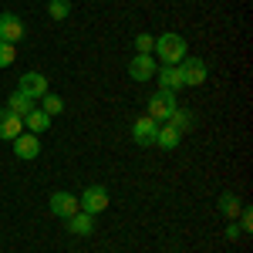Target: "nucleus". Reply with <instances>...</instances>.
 <instances>
[{"instance_id":"nucleus-1","label":"nucleus","mask_w":253,"mask_h":253,"mask_svg":"<svg viewBox=\"0 0 253 253\" xmlns=\"http://www.w3.org/2000/svg\"><path fill=\"white\" fill-rule=\"evenodd\" d=\"M186 38L182 34H162V38H156V54H159V61L162 64H179V61L186 58Z\"/></svg>"},{"instance_id":"nucleus-2","label":"nucleus","mask_w":253,"mask_h":253,"mask_svg":"<svg viewBox=\"0 0 253 253\" xmlns=\"http://www.w3.org/2000/svg\"><path fill=\"white\" fill-rule=\"evenodd\" d=\"M175 108H179V98H175V91H166V88H159L156 95L149 98V108H145V115L156 118L159 125H162V122L172 115Z\"/></svg>"},{"instance_id":"nucleus-3","label":"nucleus","mask_w":253,"mask_h":253,"mask_svg":"<svg viewBox=\"0 0 253 253\" xmlns=\"http://www.w3.org/2000/svg\"><path fill=\"white\" fill-rule=\"evenodd\" d=\"M179 75H182V88H199L206 84V61L203 58H182L179 61Z\"/></svg>"},{"instance_id":"nucleus-4","label":"nucleus","mask_w":253,"mask_h":253,"mask_svg":"<svg viewBox=\"0 0 253 253\" xmlns=\"http://www.w3.org/2000/svg\"><path fill=\"white\" fill-rule=\"evenodd\" d=\"M78 206H81V213H88V216L105 213V210H108V189H105V186H88V189L78 196Z\"/></svg>"},{"instance_id":"nucleus-5","label":"nucleus","mask_w":253,"mask_h":253,"mask_svg":"<svg viewBox=\"0 0 253 253\" xmlns=\"http://www.w3.org/2000/svg\"><path fill=\"white\" fill-rule=\"evenodd\" d=\"M17 91H20V95H27V98H34V101H41V98L47 95V75H41V71H27V75H20Z\"/></svg>"},{"instance_id":"nucleus-6","label":"nucleus","mask_w":253,"mask_h":253,"mask_svg":"<svg viewBox=\"0 0 253 253\" xmlns=\"http://www.w3.org/2000/svg\"><path fill=\"white\" fill-rule=\"evenodd\" d=\"M156 132H159V122L149 115H142L132 122V138H135V145L142 149H149V145H156Z\"/></svg>"},{"instance_id":"nucleus-7","label":"nucleus","mask_w":253,"mask_h":253,"mask_svg":"<svg viewBox=\"0 0 253 253\" xmlns=\"http://www.w3.org/2000/svg\"><path fill=\"white\" fill-rule=\"evenodd\" d=\"M20 132H24V118L14 115V112L3 105V108H0V138H3V142H14Z\"/></svg>"},{"instance_id":"nucleus-8","label":"nucleus","mask_w":253,"mask_h":253,"mask_svg":"<svg viewBox=\"0 0 253 253\" xmlns=\"http://www.w3.org/2000/svg\"><path fill=\"white\" fill-rule=\"evenodd\" d=\"M14 152H17V159H38L41 156V135H34V132H20L17 138H14Z\"/></svg>"},{"instance_id":"nucleus-9","label":"nucleus","mask_w":253,"mask_h":253,"mask_svg":"<svg viewBox=\"0 0 253 253\" xmlns=\"http://www.w3.org/2000/svg\"><path fill=\"white\" fill-rule=\"evenodd\" d=\"M78 210H81V206H78V196L64 193V189L51 196V213H54V216H61V219H68V216H75Z\"/></svg>"},{"instance_id":"nucleus-10","label":"nucleus","mask_w":253,"mask_h":253,"mask_svg":"<svg viewBox=\"0 0 253 253\" xmlns=\"http://www.w3.org/2000/svg\"><path fill=\"white\" fill-rule=\"evenodd\" d=\"M20 38H24V20L17 14H0V41L17 44Z\"/></svg>"},{"instance_id":"nucleus-11","label":"nucleus","mask_w":253,"mask_h":253,"mask_svg":"<svg viewBox=\"0 0 253 253\" xmlns=\"http://www.w3.org/2000/svg\"><path fill=\"white\" fill-rule=\"evenodd\" d=\"M156 58H152V54H135V58H132V64H128V75H132V78L135 81H149V78H156Z\"/></svg>"},{"instance_id":"nucleus-12","label":"nucleus","mask_w":253,"mask_h":253,"mask_svg":"<svg viewBox=\"0 0 253 253\" xmlns=\"http://www.w3.org/2000/svg\"><path fill=\"white\" fill-rule=\"evenodd\" d=\"M156 81H159V88H166V91H179L182 88L179 64H162V68H156Z\"/></svg>"},{"instance_id":"nucleus-13","label":"nucleus","mask_w":253,"mask_h":253,"mask_svg":"<svg viewBox=\"0 0 253 253\" xmlns=\"http://www.w3.org/2000/svg\"><path fill=\"white\" fill-rule=\"evenodd\" d=\"M68 223V233H75V236H91V226H95V216H88V213H75V216H68L64 219Z\"/></svg>"},{"instance_id":"nucleus-14","label":"nucleus","mask_w":253,"mask_h":253,"mask_svg":"<svg viewBox=\"0 0 253 253\" xmlns=\"http://www.w3.org/2000/svg\"><path fill=\"white\" fill-rule=\"evenodd\" d=\"M24 128H27V132H34V135H41V132H47V128H51V115H44L41 108H34L31 115H24Z\"/></svg>"},{"instance_id":"nucleus-15","label":"nucleus","mask_w":253,"mask_h":253,"mask_svg":"<svg viewBox=\"0 0 253 253\" xmlns=\"http://www.w3.org/2000/svg\"><path fill=\"white\" fill-rule=\"evenodd\" d=\"M7 108H10V112H14V115H31V112H34V108H38V105H34V98H27V95H20V91H14V95L7 98Z\"/></svg>"},{"instance_id":"nucleus-16","label":"nucleus","mask_w":253,"mask_h":253,"mask_svg":"<svg viewBox=\"0 0 253 253\" xmlns=\"http://www.w3.org/2000/svg\"><path fill=\"white\" fill-rule=\"evenodd\" d=\"M240 210H243L240 196H233V193H223V196H219V213L226 216V219H236V216H240Z\"/></svg>"},{"instance_id":"nucleus-17","label":"nucleus","mask_w":253,"mask_h":253,"mask_svg":"<svg viewBox=\"0 0 253 253\" xmlns=\"http://www.w3.org/2000/svg\"><path fill=\"white\" fill-rule=\"evenodd\" d=\"M156 145H159V149H175V145H179V132H175L172 125H159Z\"/></svg>"},{"instance_id":"nucleus-18","label":"nucleus","mask_w":253,"mask_h":253,"mask_svg":"<svg viewBox=\"0 0 253 253\" xmlns=\"http://www.w3.org/2000/svg\"><path fill=\"white\" fill-rule=\"evenodd\" d=\"M166 125H172L175 132H179V135H182V132H186V128H193V115H189V112H186V108H175L172 115L166 118Z\"/></svg>"},{"instance_id":"nucleus-19","label":"nucleus","mask_w":253,"mask_h":253,"mask_svg":"<svg viewBox=\"0 0 253 253\" xmlns=\"http://www.w3.org/2000/svg\"><path fill=\"white\" fill-rule=\"evenodd\" d=\"M41 112H44V115H61V112H64V98L61 95H51V91H47V95L41 98Z\"/></svg>"},{"instance_id":"nucleus-20","label":"nucleus","mask_w":253,"mask_h":253,"mask_svg":"<svg viewBox=\"0 0 253 253\" xmlns=\"http://www.w3.org/2000/svg\"><path fill=\"white\" fill-rule=\"evenodd\" d=\"M47 14H51V20H68L71 17V0H51Z\"/></svg>"},{"instance_id":"nucleus-21","label":"nucleus","mask_w":253,"mask_h":253,"mask_svg":"<svg viewBox=\"0 0 253 253\" xmlns=\"http://www.w3.org/2000/svg\"><path fill=\"white\" fill-rule=\"evenodd\" d=\"M17 58V44H7V41H0V68H10Z\"/></svg>"},{"instance_id":"nucleus-22","label":"nucleus","mask_w":253,"mask_h":253,"mask_svg":"<svg viewBox=\"0 0 253 253\" xmlns=\"http://www.w3.org/2000/svg\"><path fill=\"white\" fill-rule=\"evenodd\" d=\"M135 51H138V54H152V51H156V38L142 31V34L135 38Z\"/></svg>"},{"instance_id":"nucleus-23","label":"nucleus","mask_w":253,"mask_h":253,"mask_svg":"<svg viewBox=\"0 0 253 253\" xmlns=\"http://www.w3.org/2000/svg\"><path fill=\"white\" fill-rule=\"evenodd\" d=\"M236 219H240V223H236V226H240V233H250V230H253V213L247 210V206L240 210V216H236Z\"/></svg>"},{"instance_id":"nucleus-24","label":"nucleus","mask_w":253,"mask_h":253,"mask_svg":"<svg viewBox=\"0 0 253 253\" xmlns=\"http://www.w3.org/2000/svg\"><path fill=\"white\" fill-rule=\"evenodd\" d=\"M240 226H236V219H230V223H226V240H240Z\"/></svg>"}]
</instances>
